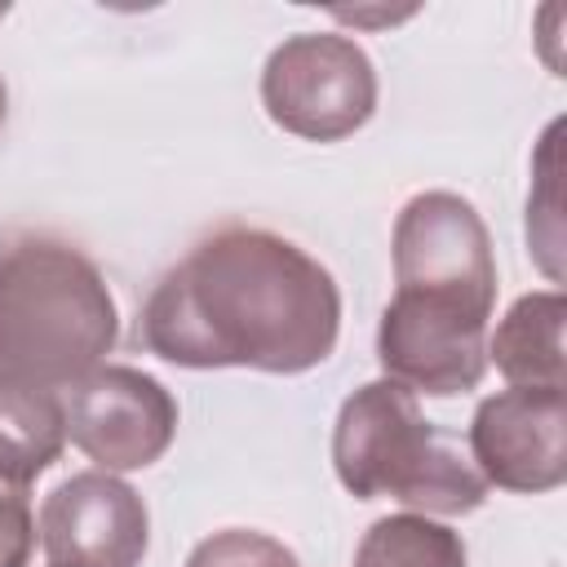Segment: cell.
I'll use <instances>...</instances> for the list:
<instances>
[{"label":"cell","instance_id":"1","mask_svg":"<svg viewBox=\"0 0 567 567\" xmlns=\"http://www.w3.org/2000/svg\"><path fill=\"white\" fill-rule=\"evenodd\" d=\"M341 288L323 261L275 230L226 226L151 288L137 341L177 368L297 377L337 350Z\"/></svg>","mask_w":567,"mask_h":567},{"label":"cell","instance_id":"2","mask_svg":"<svg viewBox=\"0 0 567 567\" xmlns=\"http://www.w3.org/2000/svg\"><path fill=\"white\" fill-rule=\"evenodd\" d=\"M394 297L377 323V363L412 394L452 399L487 372L496 257L478 208L456 190H421L394 217Z\"/></svg>","mask_w":567,"mask_h":567},{"label":"cell","instance_id":"3","mask_svg":"<svg viewBox=\"0 0 567 567\" xmlns=\"http://www.w3.org/2000/svg\"><path fill=\"white\" fill-rule=\"evenodd\" d=\"M115 341V297L75 244L53 235L0 244V372L9 381L62 399L106 368Z\"/></svg>","mask_w":567,"mask_h":567},{"label":"cell","instance_id":"4","mask_svg":"<svg viewBox=\"0 0 567 567\" xmlns=\"http://www.w3.org/2000/svg\"><path fill=\"white\" fill-rule=\"evenodd\" d=\"M332 470L359 501H403L416 514L461 518L487 501V483L452 434L425 421L416 394L390 377L359 385L332 425Z\"/></svg>","mask_w":567,"mask_h":567},{"label":"cell","instance_id":"5","mask_svg":"<svg viewBox=\"0 0 567 567\" xmlns=\"http://www.w3.org/2000/svg\"><path fill=\"white\" fill-rule=\"evenodd\" d=\"M270 124L306 142H341L377 111V66L341 31H297L261 66Z\"/></svg>","mask_w":567,"mask_h":567},{"label":"cell","instance_id":"6","mask_svg":"<svg viewBox=\"0 0 567 567\" xmlns=\"http://www.w3.org/2000/svg\"><path fill=\"white\" fill-rule=\"evenodd\" d=\"M66 439L93 470L124 474L155 465L177 434V399L142 368L106 363L62 394Z\"/></svg>","mask_w":567,"mask_h":567},{"label":"cell","instance_id":"7","mask_svg":"<svg viewBox=\"0 0 567 567\" xmlns=\"http://www.w3.org/2000/svg\"><path fill=\"white\" fill-rule=\"evenodd\" d=\"M567 399L563 390L509 385L487 394L470 421V461L487 487L554 492L567 478Z\"/></svg>","mask_w":567,"mask_h":567},{"label":"cell","instance_id":"8","mask_svg":"<svg viewBox=\"0 0 567 567\" xmlns=\"http://www.w3.org/2000/svg\"><path fill=\"white\" fill-rule=\"evenodd\" d=\"M35 532L49 567H137L151 545V514L120 474L80 470L44 496Z\"/></svg>","mask_w":567,"mask_h":567},{"label":"cell","instance_id":"9","mask_svg":"<svg viewBox=\"0 0 567 567\" xmlns=\"http://www.w3.org/2000/svg\"><path fill=\"white\" fill-rule=\"evenodd\" d=\"M563 319L567 297L558 288L518 297L487 341V363H496L509 385L563 390Z\"/></svg>","mask_w":567,"mask_h":567},{"label":"cell","instance_id":"10","mask_svg":"<svg viewBox=\"0 0 567 567\" xmlns=\"http://www.w3.org/2000/svg\"><path fill=\"white\" fill-rule=\"evenodd\" d=\"M354 567H465V540L430 514H385L363 532Z\"/></svg>","mask_w":567,"mask_h":567},{"label":"cell","instance_id":"11","mask_svg":"<svg viewBox=\"0 0 567 567\" xmlns=\"http://www.w3.org/2000/svg\"><path fill=\"white\" fill-rule=\"evenodd\" d=\"M558 137L563 120H554L532 159V195H527V248L549 284H563V204H558Z\"/></svg>","mask_w":567,"mask_h":567},{"label":"cell","instance_id":"12","mask_svg":"<svg viewBox=\"0 0 567 567\" xmlns=\"http://www.w3.org/2000/svg\"><path fill=\"white\" fill-rule=\"evenodd\" d=\"M44 465L22 452L13 439L0 434V567H27L35 549V518H31V483Z\"/></svg>","mask_w":567,"mask_h":567},{"label":"cell","instance_id":"13","mask_svg":"<svg viewBox=\"0 0 567 567\" xmlns=\"http://www.w3.org/2000/svg\"><path fill=\"white\" fill-rule=\"evenodd\" d=\"M186 567H301V563H297V554L284 540H275L266 532L226 527V532L204 536L190 549Z\"/></svg>","mask_w":567,"mask_h":567},{"label":"cell","instance_id":"14","mask_svg":"<svg viewBox=\"0 0 567 567\" xmlns=\"http://www.w3.org/2000/svg\"><path fill=\"white\" fill-rule=\"evenodd\" d=\"M341 22H354V27H377V22H399V18H412V9H390V13H381V9H332Z\"/></svg>","mask_w":567,"mask_h":567},{"label":"cell","instance_id":"15","mask_svg":"<svg viewBox=\"0 0 567 567\" xmlns=\"http://www.w3.org/2000/svg\"><path fill=\"white\" fill-rule=\"evenodd\" d=\"M13 390H18V381H9V377L0 372V416H4V408H9V399H13Z\"/></svg>","mask_w":567,"mask_h":567},{"label":"cell","instance_id":"16","mask_svg":"<svg viewBox=\"0 0 567 567\" xmlns=\"http://www.w3.org/2000/svg\"><path fill=\"white\" fill-rule=\"evenodd\" d=\"M4 115H9V93H4V80H0V124H4Z\"/></svg>","mask_w":567,"mask_h":567}]
</instances>
